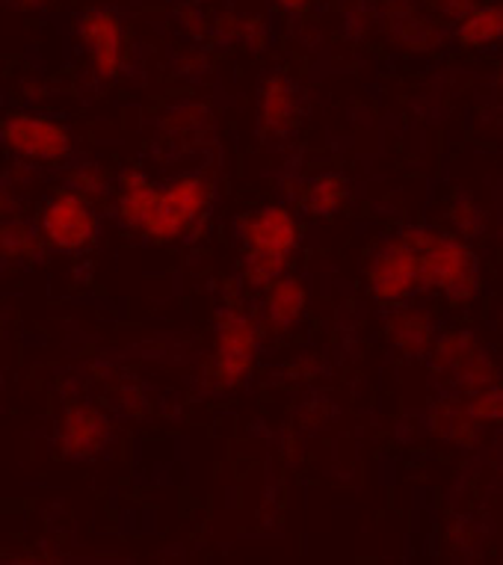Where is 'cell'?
I'll return each mask as SVG.
<instances>
[{"label": "cell", "mask_w": 503, "mask_h": 565, "mask_svg": "<svg viewBox=\"0 0 503 565\" xmlns=\"http://www.w3.org/2000/svg\"><path fill=\"white\" fill-rule=\"evenodd\" d=\"M403 237L415 249L424 290H436L450 306H468L480 294V260L459 234L441 228H406Z\"/></svg>", "instance_id": "1"}, {"label": "cell", "mask_w": 503, "mask_h": 565, "mask_svg": "<svg viewBox=\"0 0 503 565\" xmlns=\"http://www.w3.org/2000/svg\"><path fill=\"white\" fill-rule=\"evenodd\" d=\"M237 241L243 249L240 273L246 285L264 290L272 278L288 273L290 255L299 246V225L288 207L267 204L237 220Z\"/></svg>", "instance_id": "2"}, {"label": "cell", "mask_w": 503, "mask_h": 565, "mask_svg": "<svg viewBox=\"0 0 503 565\" xmlns=\"http://www.w3.org/2000/svg\"><path fill=\"white\" fill-rule=\"evenodd\" d=\"M116 211H119L121 225L146 237V241H184L190 234V228L181 223V216L172 211V204L163 193V184H154L149 175H142L137 169L121 172Z\"/></svg>", "instance_id": "3"}, {"label": "cell", "mask_w": 503, "mask_h": 565, "mask_svg": "<svg viewBox=\"0 0 503 565\" xmlns=\"http://www.w3.org/2000/svg\"><path fill=\"white\" fill-rule=\"evenodd\" d=\"M39 232H42V241L51 243L54 249L66 252V255H81V252L93 249L98 241L101 220H98V211L89 195L77 193L75 186H63L42 207Z\"/></svg>", "instance_id": "4"}, {"label": "cell", "mask_w": 503, "mask_h": 565, "mask_svg": "<svg viewBox=\"0 0 503 565\" xmlns=\"http://www.w3.org/2000/svg\"><path fill=\"white\" fill-rule=\"evenodd\" d=\"M258 350H261V329L246 311L232 308L220 315L214 359H211V376L216 385L223 391L240 388L258 362Z\"/></svg>", "instance_id": "5"}, {"label": "cell", "mask_w": 503, "mask_h": 565, "mask_svg": "<svg viewBox=\"0 0 503 565\" xmlns=\"http://www.w3.org/2000/svg\"><path fill=\"white\" fill-rule=\"evenodd\" d=\"M429 359H432V367L457 388V394L497 385V367L492 355L471 332L438 334Z\"/></svg>", "instance_id": "6"}, {"label": "cell", "mask_w": 503, "mask_h": 565, "mask_svg": "<svg viewBox=\"0 0 503 565\" xmlns=\"http://www.w3.org/2000/svg\"><path fill=\"white\" fill-rule=\"evenodd\" d=\"M0 142L15 158L33 160V163H60L72 158L75 142L66 125L36 113H12L0 125Z\"/></svg>", "instance_id": "7"}, {"label": "cell", "mask_w": 503, "mask_h": 565, "mask_svg": "<svg viewBox=\"0 0 503 565\" xmlns=\"http://www.w3.org/2000/svg\"><path fill=\"white\" fill-rule=\"evenodd\" d=\"M367 288L373 299L383 306H406L415 294L424 290L420 285V267L415 249L406 237H392L379 249L373 252L371 267H367Z\"/></svg>", "instance_id": "8"}, {"label": "cell", "mask_w": 503, "mask_h": 565, "mask_svg": "<svg viewBox=\"0 0 503 565\" xmlns=\"http://www.w3.org/2000/svg\"><path fill=\"white\" fill-rule=\"evenodd\" d=\"M306 116V95L297 81L285 75L267 77L258 89V137L279 146L293 137Z\"/></svg>", "instance_id": "9"}, {"label": "cell", "mask_w": 503, "mask_h": 565, "mask_svg": "<svg viewBox=\"0 0 503 565\" xmlns=\"http://www.w3.org/2000/svg\"><path fill=\"white\" fill-rule=\"evenodd\" d=\"M110 436V417L104 415L101 408L89 406V403H72L66 415L60 417L56 447L66 459L86 462V459H98L107 450Z\"/></svg>", "instance_id": "10"}, {"label": "cell", "mask_w": 503, "mask_h": 565, "mask_svg": "<svg viewBox=\"0 0 503 565\" xmlns=\"http://www.w3.org/2000/svg\"><path fill=\"white\" fill-rule=\"evenodd\" d=\"M77 33L93 56V72L98 81H116L125 63V30L113 10H89L77 21Z\"/></svg>", "instance_id": "11"}, {"label": "cell", "mask_w": 503, "mask_h": 565, "mask_svg": "<svg viewBox=\"0 0 503 565\" xmlns=\"http://www.w3.org/2000/svg\"><path fill=\"white\" fill-rule=\"evenodd\" d=\"M436 317L418 308L394 306L392 317L385 320V338L406 355V359H427L438 341Z\"/></svg>", "instance_id": "12"}, {"label": "cell", "mask_w": 503, "mask_h": 565, "mask_svg": "<svg viewBox=\"0 0 503 565\" xmlns=\"http://www.w3.org/2000/svg\"><path fill=\"white\" fill-rule=\"evenodd\" d=\"M306 281L285 273V276L272 278L270 285L264 288V320L276 332H285L290 326H297L299 317L306 315Z\"/></svg>", "instance_id": "13"}, {"label": "cell", "mask_w": 503, "mask_h": 565, "mask_svg": "<svg viewBox=\"0 0 503 565\" xmlns=\"http://www.w3.org/2000/svg\"><path fill=\"white\" fill-rule=\"evenodd\" d=\"M429 427L445 441H453L459 447H474L480 420L471 415V408H468L462 394H450V397H441L432 403V408H429Z\"/></svg>", "instance_id": "14"}, {"label": "cell", "mask_w": 503, "mask_h": 565, "mask_svg": "<svg viewBox=\"0 0 503 565\" xmlns=\"http://www.w3.org/2000/svg\"><path fill=\"white\" fill-rule=\"evenodd\" d=\"M346 199H350V181L338 172L311 178L297 195L299 207L311 216H335L346 204Z\"/></svg>", "instance_id": "15"}, {"label": "cell", "mask_w": 503, "mask_h": 565, "mask_svg": "<svg viewBox=\"0 0 503 565\" xmlns=\"http://www.w3.org/2000/svg\"><path fill=\"white\" fill-rule=\"evenodd\" d=\"M503 33V10L497 3H474L457 19V39L465 47H492Z\"/></svg>", "instance_id": "16"}, {"label": "cell", "mask_w": 503, "mask_h": 565, "mask_svg": "<svg viewBox=\"0 0 503 565\" xmlns=\"http://www.w3.org/2000/svg\"><path fill=\"white\" fill-rule=\"evenodd\" d=\"M42 255V237L21 220H0V267L30 264Z\"/></svg>", "instance_id": "17"}, {"label": "cell", "mask_w": 503, "mask_h": 565, "mask_svg": "<svg viewBox=\"0 0 503 565\" xmlns=\"http://www.w3.org/2000/svg\"><path fill=\"white\" fill-rule=\"evenodd\" d=\"M448 216L462 241H477V237H483L485 228H489V214L474 202V195L462 193V190L453 193Z\"/></svg>", "instance_id": "18"}, {"label": "cell", "mask_w": 503, "mask_h": 565, "mask_svg": "<svg viewBox=\"0 0 503 565\" xmlns=\"http://www.w3.org/2000/svg\"><path fill=\"white\" fill-rule=\"evenodd\" d=\"M477 420H501V385H489V388L471 391L462 394Z\"/></svg>", "instance_id": "19"}, {"label": "cell", "mask_w": 503, "mask_h": 565, "mask_svg": "<svg viewBox=\"0 0 503 565\" xmlns=\"http://www.w3.org/2000/svg\"><path fill=\"white\" fill-rule=\"evenodd\" d=\"M72 184H75L77 193L84 195H98L107 190V178H104V172L98 167H84V169H72Z\"/></svg>", "instance_id": "20"}, {"label": "cell", "mask_w": 503, "mask_h": 565, "mask_svg": "<svg viewBox=\"0 0 503 565\" xmlns=\"http://www.w3.org/2000/svg\"><path fill=\"white\" fill-rule=\"evenodd\" d=\"M15 214H19V199L0 184V220H15Z\"/></svg>", "instance_id": "21"}, {"label": "cell", "mask_w": 503, "mask_h": 565, "mask_svg": "<svg viewBox=\"0 0 503 565\" xmlns=\"http://www.w3.org/2000/svg\"><path fill=\"white\" fill-rule=\"evenodd\" d=\"M471 7H474V0H448V12L453 19H462Z\"/></svg>", "instance_id": "22"}, {"label": "cell", "mask_w": 503, "mask_h": 565, "mask_svg": "<svg viewBox=\"0 0 503 565\" xmlns=\"http://www.w3.org/2000/svg\"><path fill=\"white\" fill-rule=\"evenodd\" d=\"M279 3L281 10H288V12H306L314 0H276Z\"/></svg>", "instance_id": "23"}, {"label": "cell", "mask_w": 503, "mask_h": 565, "mask_svg": "<svg viewBox=\"0 0 503 565\" xmlns=\"http://www.w3.org/2000/svg\"><path fill=\"white\" fill-rule=\"evenodd\" d=\"M51 0H19L21 10H45Z\"/></svg>", "instance_id": "24"}, {"label": "cell", "mask_w": 503, "mask_h": 565, "mask_svg": "<svg viewBox=\"0 0 503 565\" xmlns=\"http://www.w3.org/2000/svg\"><path fill=\"white\" fill-rule=\"evenodd\" d=\"M196 3H211V0H196Z\"/></svg>", "instance_id": "25"}]
</instances>
